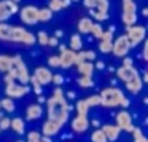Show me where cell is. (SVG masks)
Instances as JSON below:
<instances>
[{
  "label": "cell",
  "mask_w": 148,
  "mask_h": 142,
  "mask_svg": "<svg viewBox=\"0 0 148 142\" xmlns=\"http://www.w3.org/2000/svg\"><path fill=\"white\" fill-rule=\"evenodd\" d=\"M46 112H48V120L51 121H58L65 125L69 118V112H70V105L65 96H51L46 99Z\"/></svg>",
  "instance_id": "cell-1"
},
{
  "label": "cell",
  "mask_w": 148,
  "mask_h": 142,
  "mask_svg": "<svg viewBox=\"0 0 148 142\" xmlns=\"http://www.w3.org/2000/svg\"><path fill=\"white\" fill-rule=\"evenodd\" d=\"M83 3L89 10L91 19H96L97 23H100L108 18V0H83Z\"/></svg>",
  "instance_id": "cell-2"
},
{
  "label": "cell",
  "mask_w": 148,
  "mask_h": 142,
  "mask_svg": "<svg viewBox=\"0 0 148 142\" xmlns=\"http://www.w3.org/2000/svg\"><path fill=\"white\" fill-rule=\"evenodd\" d=\"M99 97H100V105H103V107H118L126 96L119 88L108 86V88H103V90L100 91Z\"/></svg>",
  "instance_id": "cell-3"
},
{
  "label": "cell",
  "mask_w": 148,
  "mask_h": 142,
  "mask_svg": "<svg viewBox=\"0 0 148 142\" xmlns=\"http://www.w3.org/2000/svg\"><path fill=\"white\" fill-rule=\"evenodd\" d=\"M123 8V14H121V21L126 27L135 26L137 23V5L134 0H123L121 3Z\"/></svg>",
  "instance_id": "cell-4"
},
{
  "label": "cell",
  "mask_w": 148,
  "mask_h": 142,
  "mask_svg": "<svg viewBox=\"0 0 148 142\" xmlns=\"http://www.w3.org/2000/svg\"><path fill=\"white\" fill-rule=\"evenodd\" d=\"M11 69H13L14 75H16V80H19L21 85H27L30 80V74H29V69H27L24 59L21 58L19 54L13 56V64H11Z\"/></svg>",
  "instance_id": "cell-5"
},
{
  "label": "cell",
  "mask_w": 148,
  "mask_h": 142,
  "mask_svg": "<svg viewBox=\"0 0 148 142\" xmlns=\"http://www.w3.org/2000/svg\"><path fill=\"white\" fill-rule=\"evenodd\" d=\"M131 43H129V39L126 37V34L116 37V40H113V46H112V53L116 56V58H126L131 50Z\"/></svg>",
  "instance_id": "cell-6"
},
{
  "label": "cell",
  "mask_w": 148,
  "mask_h": 142,
  "mask_svg": "<svg viewBox=\"0 0 148 142\" xmlns=\"http://www.w3.org/2000/svg\"><path fill=\"white\" fill-rule=\"evenodd\" d=\"M145 34H147V29H145L143 26L126 27V37L129 39L131 46H135V45H138V43L145 42Z\"/></svg>",
  "instance_id": "cell-7"
},
{
  "label": "cell",
  "mask_w": 148,
  "mask_h": 142,
  "mask_svg": "<svg viewBox=\"0 0 148 142\" xmlns=\"http://www.w3.org/2000/svg\"><path fill=\"white\" fill-rule=\"evenodd\" d=\"M19 14H21V21H23V24L35 26V24L38 23V8L34 7V5H27V7L21 8Z\"/></svg>",
  "instance_id": "cell-8"
},
{
  "label": "cell",
  "mask_w": 148,
  "mask_h": 142,
  "mask_svg": "<svg viewBox=\"0 0 148 142\" xmlns=\"http://www.w3.org/2000/svg\"><path fill=\"white\" fill-rule=\"evenodd\" d=\"M27 93H29L27 85H21V83H16V81H10V83L5 85V94H7V97H11V99L23 97Z\"/></svg>",
  "instance_id": "cell-9"
},
{
  "label": "cell",
  "mask_w": 148,
  "mask_h": 142,
  "mask_svg": "<svg viewBox=\"0 0 148 142\" xmlns=\"http://www.w3.org/2000/svg\"><path fill=\"white\" fill-rule=\"evenodd\" d=\"M61 53H59V61H61V67L64 69H69L72 65L77 64V53L72 51L70 48H65L64 45L59 46Z\"/></svg>",
  "instance_id": "cell-10"
},
{
  "label": "cell",
  "mask_w": 148,
  "mask_h": 142,
  "mask_svg": "<svg viewBox=\"0 0 148 142\" xmlns=\"http://www.w3.org/2000/svg\"><path fill=\"white\" fill-rule=\"evenodd\" d=\"M18 11V3H14L13 0H0V23H5L11 14H16Z\"/></svg>",
  "instance_id": "cell-11"
},
{
  "label": "cell",
  "mask_w": 148,
  "mask_h": 142,
  "mask_svg": "<svg viewBox=\"0 0 148 142\" xmlns=\"http://www.w3.org/2000/svg\"><path fill=\"white\" fill-rule=\"evenodd\" d=\"M116 126H118L121 131L132 132V129H134L135 126L132 125V116H131V113H129L127 110L118 112V115H116Z\"/></svg>",
  "instance_id": "cell-12"
},
{
  "label": "cell",
  "mask_w": 148,
  "mask_h": 142,
  "mask_svg": "<svg viewBox=\"0 0 148 142\" xmlns=\"http://www.w3.org/2000/svg\"><path fill=\"white\" fill-rule=\"evenodd\" d=\"M116 77L119 78L121 81H124V83H127V81L131 80H135V78L140 77V74H138V70L132 65V67H126V65H121L119 69H116Z\"/></svg>",
  "instance_id": "cell-13"
},
{
  "label": "cell",
  "mask_w": 148,
  "mask_h": 142,
  "mask_svg": "<svg viewBox=\"0 0 148 142\" xmlns=\"http://www.w3.org/2000/svg\"><path fill=\"white\" fill-rule=\"evenodd\" d=\"M34 77H35V80L38 81L42 86H45V85L51 83L53 80V72L49 70L48 67H35V70H34Z\"/></svg>",
  "instance_id": "cell-14"
},
{
  "label": "cell",
  "mask_w": 148,
  "mask_h": 142,
  "mask_svg": "<svg viewBox=\"0 0 148 142\" xmlns=\"http://www.w3.org/2000/svg\"><path fill=\"white\" fill-rule=\"evenodd\" d=\"M72 129H73V132H77V134H83V132L88 131V128H89V120H88L86 115H77L73 120H72Z\"/></svg>",
  "instance_id": "cell-15"
},
{
  "label": "cell",
  "mask_w": 148,
  "mask_h": 142,
  "mask_svg": "<svg viewBox=\"0 0 148 142\" xmlns=\"http://www.w3.org/2000/svg\"><path fill=\"white\" fill-rule=\"evenodd\" d=\"M62 126H64L62 123L46 120V121L43 123V126H42V136H48V137H51V136H56L59 131H61Z\"/></svg>",
  "instance_id": "cell-16"
},
{
  "label": "cell",
  "mask_w": 148,
  "mask_h": 142,
  "mask_svg": "<svg viewBox=\"0 0 148 142\" xmlns=\"http://www.w3.org/2000/svg\"><path fill=\"white\" fill-rule=\"evenodd\" d=\"M100 129L103 131V134H105V137L108 142H115L116 139L119 137V131H121L116 125H103Z\"/></svg>",
  "instance_id": "cell-17"
},
{
  "label": "cell",
  "mask_w": 148,
  "mask_h": 142,
  "mask_svg": "<svg viewBox=\"0 0 148 142\" xmlns=\"http://www.w3.org/2000/svg\"><path fill=\"white\" fill-rule=\"evenodd\" d=\"M42 115H43V107L40 104H30V105H27V109H26L27 120H38V118H42Z\"/></svg>",
  "instance_id": "cell-18"
},
{
  "label": "cell",
  "mask_w": 148,
  "mask_h": 142,
  "mask_svg": "<svg viewBox=\"0 0 148 142\" xmlns=\"http://www.w3.org/2000/svg\"><path fill=\"white\" fill-rule=\"evenodd\" d=\"M77 69H78V74H80V77H89L92 78V74H94V64L92 62H80V64H77Z\"/></svg>",
  "instance_id": "cell-19"
},
{
  "label": "cell",
  "mask_w": 148,
  "mask_h": 142,
  "mask_svg": "<svg viewBox=\"0 0 148 142\" xmlns=\"http://www.w3.org/2000/svg\"><path fill=\"white\" fill-rule=\"evenodd\" d=\"M26 34H27V29H24L23 26H13V30H11V42L23 43Z\"/></svg>",
  "instance_id": "cell-20"
},
{
  "label": "cell",
  "mask_w": 148,
  "mask_h": 142,
  "mask_svg": "<svg viewBox=\"0 0 148 142\" xmlns=\"http://www.w3.org/2000/svg\"><path fill=\"white\" fill-rule=\"evenodd\" d=\"M94 21L88 16H83L80 21H78L77 27H78V34H89L91 32V27H92Z\"/></svg>",
  "instance_id": "cell-21"
},
{
  "label": "cell",
  "mask_w": 148,
  "mask_h": 142,
  "mask_svg": "<svg viewBox=\"0 0 148 142\" xmlns=\"http://www.w3.org/2000/svg\"><path fill=\"white\" fill-rule=\"evenodd\" d=\"M124 85H126V90H127L129 93L137 94V93H140L142 86H143V81H142L140 77H138V78H135V80H131V81H127V83H124Z\"/></svg>",
  "instance_id": "cell-22"
},
{
  "label": "cell",
  "mask_w": 148,
  "mask_h": 142,
  "mask_svg": "<svg viewBox=\"0 0 148 142\" xmlns=\"http://www.w3.org/2000/svg\"><path fill=\"white\" fill-rule=\"evenodd\" d=\"M94 59H96V53L92 51V50H88V51H78L77 53V64H80V62H92ZM75 64V65H77Z\"/></svg>",
  "instance_id": "cell-23"
},
{
  "label": "cell",
  "mask_w": 148,
  "mask_h": 142,
  "mask_svg": "<svg viewBox=\"0 0 148 142\" xmlns=\"http://www.w3.org/2000/svg\"><path fill=\"white\" fill-rule=\"evenodd\" d=\"M11 129H13L16 134H24L26 132V123H24L23 118L16 116V118H11Z\"/></svg>",
  "instance_id": "cell-24"
},
{
  "label": "cell",
  "mask_w": 148,
  "mask_h": 142,
  "mask_svg": "<svg viewBox=\"0 0 148 142\" xmlns=\"http://www.w3.org/2000/svg\"><path fill=\"white\" fill-rule=\"evenodd\" d=\"M11 30H13V26L7 23H0V40L11 42Z\"/></svg>",
  "instance_id": "cell-25"
},
{
  "label": "cell",
  "mask_w": 148,
  "mask_h": 142,
  "mask_svg": "<svg viewBox=\"0 0 148 142\" xmlns=\"http://www.w3.org/2000/svg\"><path fill=\"white\" fill-rule=\"evenodd\" d=\"M13 64V56H7V54H0V72L7 74L11 69Z\"/></svg>",
  "instance_id": "cell-26"
},
{
  "label": "cell",
  "mask_w": 148,
  "mask_h": 142,
  "mask_svg": "<svg viewBox=\"0 0 148 142\" xmlns=\"http://www.w3.org/2000/svg\"><path fill=\"white\" fill-rule=\"evenodd\" d=\"M81 46H83V40H81V35L80 34H73L70 37V50L75 53L81 51Z\"/></svg>",
  "instance_id": "cell-27"
},
{
  "label": "cell",
  "mask_w": 148,
  "mask_h": 142,
  "mask_svg": "<svg viewBox=\"0 0 148 142\" xmlns=\"http://www.w3.org/2000/svg\"><path fill=\"white\" fill-rule=\"evenodd\" d=\"M51 18H53V11L49 10L48 7L38 10V23H46V21H49Z\"/></svg>",
  "instance_id": "cell-28"
},
{
  "label": "cell",
  "mask_w": 148,
  "mask_h": 142,
  "mask_svg": "<svg viewBox=\"0 0 148 142\" xmlns=\"http://www.w3.org/2000/svg\"><path fill=\"white\" fill-rule=\"evenodd\" d=\"M0 105H2V110H5V112L11 113L14 112V101L11 99V97H5V99L0 101Z\"/></svg>",
  "instance_id": "cell-29"
},
{
  "label": "cell",
  "mask_w": 148,
  "mask_h": 142,
  "mask_svg": "<svg viewBox=\"0 0 148 142\" xmlns=\"http://www.w3.org/2000/svg\"><path fill=\"white\" fill-rule=\"evenodd\" d=\"M91 141L92 142H108L105 137V134H103V131L100 128H96L92 132H91Z\"/></svg>",
  "instance_id": "cell-30"
},
{
  "label": "cell",
  "mask_w": 148,
  "mask_h": 142,
  "mask_svg": "<svg viewBox=\"0 0 148 142\" xmlns=\"http://www.w3.org/2000/svg\"><path fill=\"white\" fill-rule=\"evenodd\" d=\"M112 46H113V42H110V40H100L99 51L103 53V54H108V53H112Z\"/></svg>",
  "instance_id": "cell-31"
},
{
  "label": "cell",
  "mask_w": 148,
  "mask_h": 142,
  "mask_svg": "<svg viewBox=\"0 0 148 142\" xmlns=\"http://www.w3.org/2000/svg\"><path fill=\"white\" fill-rule=\"evenodd\" d=\"M75 109H77V115H86L88 116V112H89V107L86 105V102H84V99H80L77 102V105H75Z\"/></svg>",
  "instance_id": "cell-32"
},
{
  "label": "cell",
  "mask_w": 148,
  "mask_h": 142,
  "mask_svg": "<svg viewBox=\"0 0 148 142\" xmlns=\"http://www.w3.org/2000/svg\"><path fill=\"white\" fill-rule=\"evenodd\" d=\"M89 34H92V37L94 39H102V34H103V27L100 26L99 23H92V27H91V32Z\"/></svg>",
  "instance_id": "cell-33"
},
{
  "label": "cell",
  "mask_w": 148,
  "mask_h": 142,
  "mask_svg": "<svg viewBox=\"0 0 148 142\" xmlns=\"http://www.w3.org/2000/svg\"><path fill=\"white\" fill-rule=\"evenodd\" d=\"M84 102H86V105L89 107V109L91 107H97V105H100V97H99V94H92V96L86 97Z\"/></svg>",
  "instance_id": "cell-34"
},
{
  "label": "cell",
  "mask_w": 148,
  "mask_h": 142,
  "mask_svg": "<svg viewBox=\"0 0 148 142\" xmlns=\"http://www.w3.org/2000/svg\"><path fill=\"white\" fill-rule=\"evenodd\" d=\"M132 136H134V142H148L140 128H134V129H132Z\"/></svg>",
  "instance_id": "cell-35"
},
{
  "label": "cell",
  "mask_w": 148,
  "mask_h": 142,
  "mask_svg": "<svg viewBox=\"0 0 148 142\" xmlns=\"http://www.w3.org/2000/svg\"><path fill=\"white\" fill-rule=\"evenodd\" d=\"M29 83L32 85V90H34V93H35L37 96H40V94H42V85H40L38 81L35 80V77H34V75H30V80H29Z\"/></svg>",
  "instance_id": "cell-36"
},
{
  "label": "cell",
  "mask_w": 148,
  "mask_h": 142,
  "mask_svg": "<svg viewBox=\"0 0 148 142\" xmlns=\"http://www.w3.org/2000/svg\"><path fill=\"white\" fill-rule=\"evenodd\" d=\"M78 85H80L81 88H91L94 85V81H92V78H89V77H80L78 78Z\"/></svg>",
  "instance_id": "cell-37"
},
{
  "label": "cell",
  "mask_w": 148,
  "mask_h": 142,
  "mask_svg": "<svg viewBox=\"0 0 148 142\" xmlns=\"http://www.w3.org/2000/svg\"><path fill=\"white\" fill-rule=\"evenodd\" d=\"M37 39V43H40V45H48V40H49V35L46 32H38L35 35Z\"/></svg>",
  "instance_id": "cell-38"
},
{
  "label": "cell",
  "mask_w": 148,
  "mask_h": 142,
  "mask_svg": "<svg viewBox=\"0 0 148 142\" xmlns=\"http://www.w3.org/2000/svg\"><path fill=\"white\" fill-rule=\"evenodd\" d=\"M11 126V118L10 116H2L0 118V131H7Z\"/></svg>",
  "instance_id": "cell-39"
},
{
  "label": "cell",
  "mask_w": 148,
  "mask_h": 142,
  "mask_svg": "<svg viewBox=\"0 0 148 142\" xmlns=\"http://www.w3.org/2000/svg\"><path fill=\"white\" fill-rule=\"evenodd\" d=\"M48 67H61V61H59V54H53L48 58Z\"/></svg>",
  "instance_id": "cell-40"
},
{
  "label": "cell",
  "mask_w": 148,
  "mask_h": 142,
  "mask_svg": "<svg viewBox=\"0 0 148 142\" xmlns=\"http://www.w3.org/2000/svg\"><path fill=\"white\" fill-rule=\"evenodd\" d=\"M48 8L54 13V11H59V10H62V0H51L49 2V5H48Z\"/></svg>",
  "instance_id": "cell-41"
},
{
  "label": "cell",
  "mask_w": 148,
  "mask_h": 142,
  "mask_svg": "<svg viewBox=\"0 0 148 142\" xmlns=\"http://www.w3.org/2000/svg\"><path fill=\"white\" fill-rule=\"evenodd\" d=\"M24 45H27V46H30V45H34V43H37V39H35V35H34L32 32H29L27 30V34H26V37H24Z\"/></svg>",
  "instance_id": "cell-42"
},
{
  "label": "cell",
  "mask_w": 148,
  "mask_h": 142,
  "mask_svg": "<svg viewBox=\"0 0 148 142\" xmlns=\"http://www.w3.org/2000/svg\"><path fill=\"white\" fill-rule=\"evenodd\" d=\"M40 137H42L40 131H30L27 134V142H40Z\"/></svg>",
  "instance_id": "cell-43"
},
{
  "label": "cell",
  "mask_w": 148,
  "mask_h": 142,
  "mask_svg": "<svg viewBox=\"0 0 148 142\" xmlns=\"http://www.w3.org/2000/svg\"><path fill=\"white\" fill-rule=\"evenodd\" d=\"M53 83L56 85V86H61L62 83H64V77H62V75H59V74H54L53 75Z\"/></svg>",
  "instance_id": "cell-44"
},
{
  "label": "cell",
  "mask_w": 148,
  "mask_h": 142,
  "mask_svg": "<svg viewBox=\"0 0 148 142\" xmlns=\"http://www.w3.org/2000/svg\"><path fill=\"white\" fill-rule=\"evenodd\" d=\"M140 58L143 59V61H147V59H148V43L147 42H143V51H142Z\"/></svg>",
  "instance_id": "cell-45"
},
{
  "label": "cell",
  "mask_w": 148,
  "mask_h": 142,
  "mask_svg": "<svg viewBox=\"0 0 148 142\" xmlns=\"http://www.w3.org/2000/svg\"><path fill=\"white\" fill-rule=\"evenodd\" d=\"M48 45H49V46H58V45H59V40L56 39V37H49Z\"/></svg>",
  "instance_id": "cell-46"
},
{
  "label": "cell",
  "mask_w": 148,
  "mask_h": 142,
  "mask_svg": "<svg viewBox=\"0 0 148 142\" xmlns=\"http://www.w3.org/2000/svg\"><path fill=\"white\" fill-rule=\"evenodd\" d=\"M131 105V101L127 99V97H124V99H123V102L119 104V107H123V109H126V107H129Z\"/></svg>",
  "instance_id": "cell-47"
},
{
  "label": "cell",
  "mask_w": 148,
  "mask_h": 142,
  "mask_svg": "<svg viewBox=\"0 0 148 142\" xmlns=\"http://www.w3.org/2000/svg\"><path fill=\"white\" fill-rule=\"evenodd\" d=\"M103 67H105V64H103L102 61H97L96 64H94V69H99V70H103Z\"/></svg>",
  "instance_id": "cell-48"
},
{
  "label": "cell",
  "mask_w": 148,
  "mask_h": 142,
  "mask_svg": "<svg viewBox=\"0 0 148 142\" xmlns=\"http://www.w3.org/2000/svg\"><path fill=\"white\" fill-rule=\"evenodd\" d=\"M123 65H126V67H132V59H131V58H124Z\"/></svg>",
  "instance_id": "cell-49"
},
{
  "label": "cell",
  "mask_w": 148,
  "mask_h": 142,
  "mask_svg": "<svg viewBox=\"0 0 148 142\" xmlns=\"http://www.w3.org/2000/svg\"><path fill=\"white\" fill-rule=\"evenodd\" d=\"M64 96H65V99H75V93H73V91H67Z\"/></svg>",
  "instance_id": "cell-50"
},
{
  "label": "cell",
  "mask_w": 148,
  "mask_h": 142,
  "mask_svg": "<svg viewBox=\"0 0 148 142\" xmlns=\"http://www.w3.org/2000/svg\"><path fill=\"white\" fill-rule=\"evenodd\" d=\"M40 142H51V137H48V136H42V137H40Z\"/></svg>",
  "instance_id": "cell-51"
},
{
  "label": "cell",
  "mask_w": 148,
  "mask_h": 142,
  "mask_svg": "<svg viewBox=\"0 0 148 142\" xmlns=\"http://www.w3.org/2000/svg\"><path fill=\"white\" fill-rule=\"evenodd\" d=\"M72 3V0H62V8H67Z\"/></svg>",
  "instance_id": "cell-52"
},
{
  "label": "cell",
  "mask_w": 148,
  "mask_h": 142,
  "mask_svg": "<svg viewBox=\"0 0 148 142\" xmlns=\"http://www.w3.org/2000/svg\"><path fill=\"white\" fill-rule=\"evenodd\" d=\"M37 101H38V102H37V104H40V105H42L43 102H46V99H45V97L42 96V94H40V96H38V99H37Z\"/></svg>",
  "instance_id": "cell-53"
},
{
  "label": "cell",
  "mask_w": 148,
  "mask_h": 142,
  "mask_svg": "<svg viewBox=\"0 0 148 142\" xmlns=\"http://www.w3.org/2000/svg\"><path fill=\"white\" fill-rule=\"evenodd\" d=\"M54 37H56V39H59V37H62V30H56Z\"/></svg>",
  "instance_id": "cell-54"
},
{
  "label": "cell",
  "mask_w": 148,
  "mask_h": 142,
  "mask_svg": "<svg viewBox=\"0 0 148 142\" xmlns=\"http://www.w3.org/2000/svg\"><path fill=\"white\" fill-rule=\"evenodd\" d=\"M147 80H148V72L145 70V72H143V80H142V81H143V83H145V81H147Z\"/></svg>",
  "instance_id": "cell-55"
},
{
  "label": "cell",
  "mask_w": 148,
  "mask_h": 142,
  "mask_svg": "<svg viewBox=\"0 0 148 142\" xmlns=\"http://www.w3.org/2000/svg\"><path fill=\"white\" fill-rule=\"evenodd\" d=\"M92 126H96V128H97V126H99V121H97V120H92Z\"/></svg>",
  "instance_id": "cell-56"
},
{
  "label": "cell",
  "mask_w": 148,
  "mask_h": 142,
  "mask_svg": "<svg viewBox=\"0 0 148 142\" xmlns=\"http://www.w3.org/2000/svg\"><path fill=\"white\" fill-rule=\"evenodd\" d=\"M142 13H143V16H147V14H148V8H143V11H142Z\"/></svg>",
  "instance_id": "cell-57"
},
{
  "label": "cell",
  "mask_w": 148,
  "mask_h": 142,
  "mask_svg": "<svg viewBox=\"0 0 148 142\" xmlns=\"http://www.w3.org/2000/svg\"><path fill=\"white\" fill-rule=\"evenodd\" d=\"M13 2H14V3H19V2H21V0H13Z\"/></svg>",
  "instance_id": "cell-58"
},
{
  "label": "cell",
  "mask_w": 148,
  "mask_h": 142,
  "mask_svg": "<svg viewBox=\"0 0 148 142\" xmlns=\"http://www.w3.org/2000/svg\"><path fill=\"white\" fill-rule=\"evenodd\" d=\"M0 118H2V105H0Z\"/></svg>",
  "instance_id": "cell-59"
},
{
  "label": "cell",
  "mask_w": 148,
  "mask_h": 142,
  "mask_svg": "<svg viewBox=\"0 0 148 142\" xmlns=\"http://www.w3.org/2000/svg\"><path fill=\"white\" fill-rule=\"evenodd\" d=\"M16 142H24V141H16Z\"/></svg>",
  "instance_id": "cell-60"
},
{
  "label": "cell",
  "mask_w": 148,
  "mask_h": 142,
  "mask_svg": "<svg viewBox=\"0 0 148 142\" xmlns=\"http://www.w3.org/2000/svg\"><path fill=\"white\" fill-rule=\"evenodd\" d=\"M72 2H78V0H72Z\"/></svg>",
  "instance_id": "cell-61"
}]
</instances>
